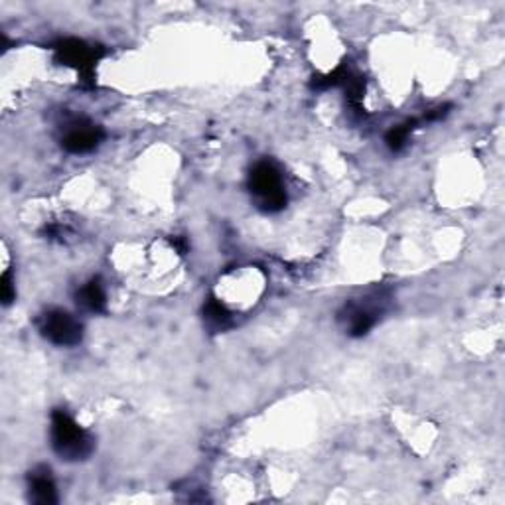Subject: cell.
<instances>
[{
  "instance_id": "obj_1",
  "label": "cell",
  "mask_w": 505,
  "mask_h": 505,
  "mask_svg": "<svg viewBox=\"0 0 505 505\" xmlns=\"http://www.w3.org/2000/svg\"><path fill=\"white\" fill-rule=\"evenodd\" d=\"M95 440L86 428H81L66 411L52 412V448L61 460L79 462L94 452Z\"/></svg>"
},
{
  "instance_id": "obj_2",
  "label": "cell",
  "mask_w": 505,
  "mask_h": 505,
  "mask_svg": "<svg viewBox=\"0 0 505 505\" xmlns=\"http://www.w3.org/2000/svg\"><path fill=\"white\" fill-rule=\"evenodd\" d=\"M249 190L257 200V206L267 211V214H277L287 206V194H284L281 172L271 162H259L251 170Z\"/></svg>"
},
{
  "instance_id": "obj_3",
  "label": "cell",
  "mask_w": 505,
  "mask_h": 505,
  "mask_svg": "<svg viewBox=\"0 0 505 505\" xmlns=\"http://www.w3.org/2000/svg\"><path fill=\"white\" fill-rule=\"evenodd\" d=\"M40 332L48 342L61 347L77 346L84 339V326L79 320L60 308L48 310L40 318Z\"/></svg>"
},
{
  "instance_id": "obj_4",
  "label": "cell",
  "mask_w": 505,
  "mask_h": 505,
  "mask_svg": "<svg viewBox=\"0 0 505 505\" xmlns=\"http://www.w3.org/2000/svg\"><path fill=\"white\" fill-rule=\"evenodd\" d=\"M53 50H56V58L60 63L76 68L86 79L91 77L95 61L101 56L99 48H91V45L81 40H61Z\"/></svg>"
},
{
  "instance_id": "obj_5",
  "label": "cell",
  "mask_w": 505,
  "mask_h": 505,
  "mask_svg": "<svg viewBox=\"0 0 505 505\" xmlns=\"http://www.w3.org/2000/svg\"><path fill=\"white\" fill-rule=\"evenodd\" d=\"M103 128L86 121V118H79V121L68 125L66 133L61 136V146L63 151L71 154H87L97 149L101 141H103Z\"/></svg>"
},
{
  "instance_id": "obj_6",
  "label": "cell",
  "mask_w": 505,
  "mask_h": 505,
  "mask_svg": "<svg viewBox=\"0 0 505 505\" xmlns=\"http://www.w3.org/2000/svg\"><path fill=\"white\" fill-rule=\"evenodd\" d=\"M379 318H381V306L378 302H365V305L355 302V305H347L342 314H339V320L346 324L347 334L354 338L365 336L375 324H378Z\"/></svg>"
},
{
  "instance_id": "obj_7",
  "label": "cell",
  "mask_w": 505,
  "mask_h": 505,
  "mask_svg": "<svg viewBox=\"0 0 505 505\" xmlns=\"http://www.w3.org/2000/svg\"><path fill=\"white\" fill-rule=\"evenodd\" d=\"M29 493L30 501L38 505H52L58 501V488L53 482L50 468L40 466L29 476Z\"/></svg>"
},
{
  "instance_id": "obj_8",
  "label": "cell",
  "mask_w": 505,
  "mask_h": 505,
  "mask_svg": "<svg viewBox=\"0 0 505 505\" xmlns=\"http://www.w3.org/2000/svg\"><path fill=\"white\" fill-rule=\"evenodd\" d=\"M76 298L81 308L87 312H95V314L105 312L107 308V295L99 279H91L87 284H84V287L77 290Z\"/></svg>"
},
{
  "instance_id": "obj_9",
  "label": "cell",
  "mask_w": 505,
  "mask_h": 505,
  "mask_svg": "<svg viewBox=\"0 0 505 505\" xmlns=\"http://www.w3.org/2000/svg\"><path fill=\"white\" fill-rule=\"evenodd\" d=\"M204 320L214 332H224V330L232 328L233 314L225 308V305H222V300L209 298L204 306Z\"/></svg>"
},
{
  "instance_id": "obj_10",
  "label": "cell",
  "mask_w": 505,
  "mask_h": 505,
  "mask_svg": "<svg viewBox=\"0 0 505 505\" xmlns=\"http://www.w3.org/2000/svg\"><path fill=\"white\" fill-rule=\"evenodd\" d=\"M415 125H417L415 121H409L405 125H399V126L391 128V131L387 133V136H385V143H387V146L393 152H399L403 146L407 144L409 134H411L412 128H415Z\"/></svg>"
},
{
  "instance_id": "obj_11",
  "label": "cell",
  "mask_w": 505,
  "mask_h": 505,
  "mask_svg": "<svg viewBox=\"0 0 505 505\" xmlns=\"http://www.w3.org/2000/svg\"><path fill=\"white\" fill-rule=\"evenodd\" d=\"M3 284H0V292H3V302L4 305H11V302L14 300V287H12V281H11V274L4 273L3 274V281H0Z\"/></svg>"
},
{
  "instance_id": "obj_12",
  "label": "cell",
  "mask_w": 505,
  "mask_h": 505,
  "mask_svg": "<svg viewBox=\"0 0 505 505\" xmlns=\"http://www.w3.org/2000/svg\"><path fill=\"white\" fill-rule=\"evenodd\" d=\"M448 109H450V107H436V109H433V111L427 113V121H436V118L446 117Z\"/></svg>"
}]
</instances>
